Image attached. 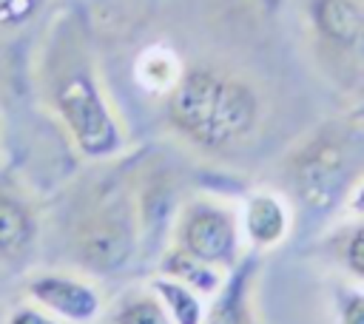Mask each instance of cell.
<instances>
[{
	"mask_svg": "<svg viewBox=\"0 0 364 324\" xmlns=\"http://www.w3.org/2000/svg\"><path fill=\"white\" fill-rule=\"evenodd\" d=\"M168 122L193 148L228 153L250 142L262 125V97L239 74L196 63L168 94Z\"/></svg>",
	"mask_w": 364,
	"mask_h": 324,
	"instance_id": "cell-1",
	"label": "cell"
},
{
	"mask_svg": "<svg viewBox=\"0 0 364 324\" xmlns=\"http://www.w3.org/2000/svg\"><path fill=\"white\" fill-rule=\"evenodd\" d=\"M46 91L54 114L85 156L105 159L122 148L125 139L117 114L111 111L91 63L71 45L54 57Z\"/></svg>",
	"mask_w": 364,
	"mask_h": 324,
	"instance_id": "cell-2",
	"label": "cell"
},
{
	"mask_svg": "<svg viewBox=\"0 0 364 324\" xmlns=\"http://www.w3.org/2000/svg\"><path fill=\"white\" fill-rule=\"evenodd\" d=\"M350 171L353 156L344 136L327 128L293 151L290 159V182L296 185L299 199L313 210H330L350 193Z\"/></svg>",
	"mask_w": 364,
	"mask_h": 324,
	"instance_id": "cell-3",
	"label": "cell"
},
{
	"mask_svg": "<svg viewBox=\"0 0 364 324\" xmlns=\"http://www.w3.org/2000/svg\"><path fill=\"white\" fill-rule=\"evenodd\" d=\"M242 244V222L233 207L196 196L191 199L176 219V247L188 256L213 264V267H233Z\"/></svg>",
	"mask_w": 364,
	"mask_h": 324,
	"instance_id": "cell-4",
	"label": "cell"
},
{
	"mask_svg": "<svg viewBox=\"0 0 364 324\" xmlns=\"http://www.w3.org/2000/svg\"><path fill=\"white\" fill-rule=\"evenodd\" d=\"M136 244V222L122 196H108L80 222L74 250L77 259L97 273L122 267Z\"/></svg>",
	"mask_w": 364,
	"mask_h": 324,
	"instance_id": "cell-5",
	"label": "cell"
},
{
	"mask_svg": "<svg viewBox=\"0 0 364 324\" xmlns=\"http://www.w3.org/2000/svg\"><path fill=\"white\" fill-rule=\"evenodd\" d=\"M31 304L43 307L63 324H91L102 313L100 290L71 273H37L26 281Z\"/></svg>",
	"mask_w": 364,
	"mask_h": 324,
	"instance_id": "cell-6",
	"label": "cell"
},
{
	"mask_svg": "<svg viewBox=\"0 0 364 324\" xmlns=\"http://www.w3.org/2000/svg\"><path fill=\"white\" fill-rule=\"evenodd\" d=\"M307 20L324 48L364 65V6L358 0H310Z\"/></svg>",
	"mask_w": 364,
	"mask_h": 324,
	"instance_id": "cell-7",
	"label": "cell"
},
{
	"mask_svg": "<svg viewBox=\"0 0 364 324\" xmlns=\"http://www.w3.org/2000/svg\"><path fill=\"white\" fill-rule=\"evenodd\" d=\"M239 222H242V236L256 250H270L287 239L293 216H290L287 202L279 193L256 190L247 196Z\"/></svg>",
	"mask_w": 364,
	"mask_h": 324,
	"instance_id": "cell-8",
	"label": "cell"
},
{
	"mask_svg": "<svg viewBox=\"0 0 364 324\" xmlns=\"http://www.w3.org/2000/svg\"><path fill=\"white\" fill-rule=\"evenodd\" d=\"M253 279H256V261H242L233 267L230 279L222 281V287L213 293L210 307L205 310L202 324H256L253 315Z\"/></svg>",
	"mask_w": 364,
	"mask_h": 324,
	"instance_id": "cell-9",
	"label": "cell"
},
{
	"mask_svg": "<svg viewBox=\"0 0 364 324\" xmlns=\"http://www.w3.org/2000/svg\"><path fill=\"white\" fill-rule=\"evenodd\" d=\"M37 239V213L26 199L0 188V261L23 259Z\"/></svg>",
	"mask_w": 364,
	"mask_h": 324,
	"instance_id": "cell-10",
	"label": "cell"
},
{
	"mask_svg": "<svg viewBox=\"0 0 364 324\" xmlns=\"http://www.w3.org/2000/svg\"><path fill=\"white\" fill-rule=\"evenodd\" d=\"M151 290L165 304L173 324H202L205 304H202V296L196 290H191L188 284H182L179 279H171L165 273L151 281Z\"/></svg>",
	"mask_w": 364,
	"mask_h": 324,
	"instance_id": "cell-11",
	"label": "cell"
},
{
	"mask_svg": "<svg viewBox=\"0 0 364 324\" xmlns=\"http://www.w3.org/2000/svg\"><path fill=\"white\" fill-rule=\"evenodd\" d=\"M162 273L171 276V279H179L182 284H188V287L196 290L199 296H213V293L222 287L219 267L205 264V261L188 256V253L179 250V247H173L171 253H165V259H162Z\"/></svg>",
	"mask_w": 364,
	"mask_h": 324,
	"instance_id": "cell-12",
	"label": "cell"
},
{
	"mask_svg": "<svg viewBox=\"0 0 364 324\" xmlns=\"http://www.w3.org/2000/svg\"><path fill=\"white\" fill-rule=\"evenodd\" d=\"M182 71L185 68L179 65L173 51H168L162 45L145 48L139 54V60H136V68H134V74H136V80H139V85L145 91H168V94L179 82Z\"/></svg>",
	"mask_w": 364,
	"mask_h": 324,
	"instance_id": "cell-13",
	"label": "cell"
},
{
	"mask_svg": "<svg viewBox=\"0 0 364 324\" xmlns=\"http://www.w3.org/2000/svg\"><path fill=\"white\" fill-rule=\"evenodd\" d=\"M111 324H173L156 293H131L119 298L111 313Z\"/></svg>",
	"mask_w": 364,
	"mask_h": 324,
	"instance_id": "cell-14",
	"label": "cell"
},
{
	"mask_svg": "<svg viewBox=\"0 0 364 324\" xmlns=\"http://www.w3.org/2000/svg\"><path fill=\"white\" fill-rule=\"evenodd\" d=\"M338 253H341V264L347 267V273H353L355 279H364V222L347 230Z\"/></svg>",
	"mask_w": 364,
	"mask_h": 324,
	"instance_id": "cell-15",
	"label": "cell"
},
{
	"mask_svg": "<svg viewBox=\"0 0 364 324\" xmlns=\"http://www.w3.org/2000/svg\"><path fill=\"white\" fill-rule=\"evenodd\" d=\"M40 6L43 0H0V31L23 26Z\"/></svg>",
	"mask_w": 364,
	"mask_h": 324,
	"instance_id": "cell-16",
	"label": "cell"
},
{
	"mask_svg": "<svg viewBox=\"0 0 364 324\" xmlns=\"http://www.w3.org/2000/svg\"><path fill=\"white\" fill-rule=\"evenodd\" d=\"M338 321L341 324H364V293L350 290L338 301Z\"/></svg>",
	"mask_w": 364,
	"mask_h": 324,
	"instance_id": "cell-17",
	"label": "cell"
},
{
	"mask_svg": "<svg viewBox=\"0 0 364 324\" xmlns=\"http://www.w3.org/2000/svg\"><path fill=\"white\" fill-rule=\"evenodd\" d=\"M6 324H63V321L54 318L51 313H46L43 307H37V304H20V307L9 315Z\"/></svg>",
	"mask_w": 364,
	"mask_h": 324,
	"instance_id": "cell-18",
	"label": "cell"
},
{
	"mask_svg": "<svg viewBox=\"0 0 364 324\" xmlns=\"http://www.w3.org/2000/svg\"><path fill=\"white\" fill-rule=\"evenodd\" d=\"M347 207H350L355 216L364 219V179H358V182L350 188V193H347Z\"/></svg>",
	"mask_w": 364,
	"mask_h": 324,
	"instance_id": "cell-19",
	"label": "cell"
},
{
	"mask_svg": "<svg viewBox=\"0 0 364 324\" xmlns=\"http://www.w3.org/2000/svg\"><path fill=\"white\" fill-rule=\"evenodd\" d=\"M353 117H355V119H364V99H361V102H358V108H355V111H353Z\"/></svg>",
	"mask_w": 364,
	"mask_h": 324,
	"instance_id": "cell-20",
	"label": "cell"
},
{
	"mask_svg": "<svg viewBox=\"0 0 364 324\" xmlns=\"http://www.w3.org/2000/svg\"><path fill=\"white\" fill-rule=\"evenodd\" d=\"M358 3H361V6H364V0H358Z\"/></svg>",
	"mask_w": 364,
	"mask_h": 324,
	"instance_id": "cell-21",
	"label": "cell"
}]
</instances>
